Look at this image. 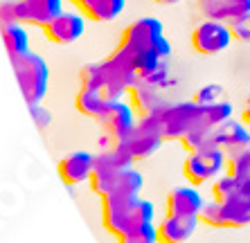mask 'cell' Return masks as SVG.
<instances>
[{
  "instance_id": "obj_1",
  "label": "cell",
  "mask_w": 250,
  "mask_h": 243,
  "mask_svg": "<svg viewBox=\"0 0 250 243\" xmlns=\"http://www.w3.org/2000/svg\"><path fill=\"white\" fill-rule=\"evenodd\" d=\"M117 45L128 50V54L135 61V68H138L140 77L158 70L165 63V59L171 54V45L165 39L163 23L151 16L138 18L131 25H126Z\"/></svg>"
},
{
  "instance_id": "obj_2",
  "label": "cell",
  "mask_w": 250,
  "mask_h": 243,
  "mask_svg": "<svg viewBox=\"0 0 250 243\" xmlns=\"http://www.w3.org/2000/svg\"><path fill=\"white\" fill-rule=\"evenodd\" d=\"M156 207L142 196H106L102 198V225L115 239L138 227L153 223Z\"/></svg>"
},
{
  "instance_id": "obj_3",
  "label": "cell",
  "mask_w": 250,
  "mask_h": 243,
  "mask_svg": "<svg viewBox=\"0 0 250 243\" xmlns=\"http://www.w3.org/2000/svg\"><path fill=\"white\" fill-rule=\"evenodd\" d=\"M12 70L18 81V88L23 93L25 104H41L47 95V81H50V68H47L45 59L29 50V52L12 59Z\"/></svg>"
},
{
  "instance_id": "obj_4",
  "label": "cell",
  "mask_w": 250,
  "mask_h": 243,
  "mask_svg": "<svg viewBox=\"0 0 250 243\" xmlns=\"http://www.w3.org/2000/svg\"><path fill=\"white\" fill-rule=\"evenodd\" d=\"M226 151L221 146H216L214 142H209V144L189 151V156L183 162V176L189 185L198 187L205 182H214L221 174H226Z\"/></svg>"
},
{
  "instance_id": "obj_5",
  "label": "cell",
  "mask_w": 250,
  "mask_h": 243,
  "mask_svg": "<svg viewBox=\"0 0 250 243\" xmlns=\"http://www.w3.org/2000/svg\"><path fill=\"white\" fill-rule=\"evenodd\" d=\"M165 142L163 128H160V122H158V115L153 117H138V124L135 128L128 133L126 140H122L124 149L128 151V156L138 160H146L151 158Z\"/></svg>"
},
{
  "instance_id": "obj_6",
  "label": "cell",
  "mask_w": 250,
  "mask_h": 243,
  "mask_svg": "<svg viewBox=\"0 0 250 243\" xmlns=\"http://www.w3.org/2000/svg\"><path fill=\"white\" fill-rule=\"evenodd\" d=\"M198 115H201V106L194 99L178 101V104H167L163 108V113L158 115L165 140H183L198 122Z\"/></svg>"
},
{
  "instance_id": "obj_7",
  "label": "cell",
  "mask_w": 250,
  "mask_h": 243,
  "mask_svg": "<svg viewBox=\"0 0 250 243\" xmlns=\"http://www.w3.org/2000/svg\"><path fill=\"white\" fill-rule=\"evenodd\" d=\"M97 124L102 126L106 140L115 144V142H122L128 138V133L135 128L138 124V117H135V108L124 99H117L106 106V110L97 117Z\"/></svg>"
},
{
  "instance_id": "obj_8",
  "label": "cell",
  "mask_w": 250,
  "mask_h": 243,
  "mask_svg": "<svg viewBox=\"0 0 250 243\" xmlns=\"http://www.w3.org/2000/svg\"><path fill=\"white\" fill-rule=\"evenodd\" d=\"M232 40L234 36L230 32V25L212 18H205L192 32V47L198 54H219L228 50Z\"/></svg>"
},
{
  "instance_id": "obj_9",
  "label": "cell",
  "mask_w": 250,
  "mask_h": 243,
  "mask_svg": "<svg viewBox=\"0 0 250 243\" xmlns=\"http://www.w3.org/2000/svg\"><path fill=\"white\" fill-rule=\"evenodd\" d=\"M83 18H86L83 14L61 12L47 25H43L41 32L54 45H70V43H75L83 36Z\"/></svg>"
},
{
  "instance_id": "obj_10",
  "label": "cell",
  "mask_w": 250,
  "mask_h": 243,
  "mask_svg": "<svg viewBox=\"0 0 250 243\" xmlns=\"http://www.w3.org/2000/svg\"><path fill=\"white\" fill-rule=\"evenodd\" d=\"M95 158L97 156L90 151H72V153L63 156L57 164V174L61 182L68 187L88 182L90 174L95 171Z\"/></svg>"
},
{
  "instance_id": "obj_11",
  "label": "cell",
  "mask_w": 250,
  "mask_h": 243,
  "mask_svg": "<svg viewBox=\"0 0 250 243\" xmlns=\"http://www.w3.org/2000/svg\"><path fill=\"white\" fill-rule=\"evenodd\" d=\"M63 12V0H16V20L43 27Z\"/></svg>"
},
{
  "instance_id": "obj_12",
  "label": "cell",
  "mask_w": 250,
  "mask_h": 243,
  "mask_svg": "<svg viewBox=\"0 0 250 243\" xmlns=\"http://www.w3.org/2000/svg\"><path fill=\"white\" fill-rule=\"evenodd\" d=\"M198 223H201L198 216L165 214V219L156 225L158 243H185L196 232Z\"/></svg>"
},
{
  "instance_id": "obj_13",
  "label": "cell",
  "mask_w": 250,
  "mask_h": 243,
  "mask_svg": "<svg viewBox=\"0 0 250 243\" xmlns=\"http://www.w3.org/2000/svg\"><path fill=\"white\" fill-rule=\"evenodd\" d=\"M205 201L198 194V189L194 185H183V187H174L167 194V214H178V216H198L203 209Z\"/></svg>"
},
{
  "instance_id": "obj_14",
  "label": "cell",
  "mask_w": 250,
  "mask_h": 243,
  "mask_svg": "<svg viewBox=\"0 0 250 243\" xmlns=\"http://www.w3.org/2000/svg\"><path fill=\"white\" fill-rule=\"evenodd\" d=\"M128 97L133 99V104H131V106L135 108L138 117L160 115V113H163V108L167 106V101L160 97V93L156 90V86H153V83H149V81H145L142 77H140L138 83L128 90Z\"/></svg>"
},
{
  "instance_id": "obj_15",
  "label": "cell",
  "mask_w": 250,
  "mask_h": 243,
  "mask_svg": "<svg viewBox=\"0 0 250 243\" xmlns=\"http://www.w3.org/2000/svg\"><path fill=\"white\" fill-rule=\"evenodd\" d=\"M72 5L95 23H111L126 7V0H70Z\"/></svg>"
},
{
  "instance_id": "obj_16",
  "label": "cell",
  "mask_w": 250,
  "mask_h": 243,
  "mask_svg": "<svg viewBox=\"0 0 250 243\" xmlns=\"http://www.w3.org/2000/svg\"><path fill=\"white\" fill-rule=\"evenodd\" d=\"M212 142H214L216 146H221V149L226 151V156H230V153H234V151L250 144V133L246 131V126L241 122L228 120V122H223L221 126L214 128Z\"/></svg>"
},
{
  "instance_id": "obj_17",
  "label": "cell",
  "mask_w": 250,
  "mask_h": 243,
  "mask_svg": "<svg viewBox=\"0 0 250 243\" xmlns=\"http://www.w3.org/2000/svg\"><path fill=\"white\" fill-rule=\"evenodd\" d=\"M198 12L203 18L230 23L232 18L250 12V0H196Z\"/></svg>"
},
{
  "instance_id": "obj_18",
  "label": "cell",
  "mask_w": 250,
  "mask_h": 243,
  "mask_svg": "<svg viewBox=\"0 0 250 243\" xmlns=\"http://www.w3.org/2000/svg\"><path fill=\"white\" fill-rule=\"evenodd\" d=\"M27 25L21 20H12V23L0 25V34H2V45L5 52L9 57V61L21 54L29 52V34H27Z\"/></svg>"
},
{
  "instance_id": "obj_19",
  "label": "cell",
  "mask_w": 250,
  "mask_h": 243,
  "mask_svg": "<svg viewBox=\"0 0 250 243\" xmlns=\"http://www.w3.org/2000/svg\"><path fill=\"white\" fill-rule=\"evenodd\" d=\"M108 104L111 101L106 99V95L102 90H95V88H79V93L75 97L77 113H82L83 117H93V120H97Z\"/></svg>"
},
{
  "instance_id": "obj_20",
  "label": "cell",
  "mask_w": 250,
  "mask_h": 243,
  "mask_svg": "<svg viewBox=\"0 0 250 243\" xmlns=\"http://www.w3.org/2000/svg\"><path fill=\"white\" fill-rule=\"evenodd\" d=\"M142 187H145L142 174L135 171L133 167H128L117 174V180H115V187H113L111 196H140Z\"/></svg>"
},
{
  "instance_id": "obj_21",
  "label": "cell",
  "mask_w": 250,
  "mask_h": 243,
  "mask_svg": "<svg viewBox=\"0 0 250 243\" xmlns=\"http://www.w3.org/2000/svg\"><path fill=\"white\" fill-rule=\"evenodd\" d=\"M82 88H95V90H104V70L102 63H88L79 72Z\"/></svg>"
},
{
  "instance_id": "obj_22",
  "label": "cell",
  "mask_w": 250,
  "mask_h": 243,
  "mask_svg": "<svg viewBox=\"0 0 250 243\" xmlns=\"http://www.w3.org/2000/svg\"><path fill=\"white\" fill-rule=\"evenodd\" d=\"M237 187H239V178L234 174H230V171H226V174H221L212 182V196H214V201H223V198L230 196Z\"/></svg>"
},
{
  "instance_id": "obj_23",
  "label": "cell",
  "mask_w": 250,
  "mask_h": 243,
  "mask_svg": "<svg viewBox=\"0 0 250 243\" xmlns=\"http://www.w3.org/2000/svg\"><path fill=\"white\" fill-rule=\"evenodd\" d=\"M117 243H158L156 225H153V223H146V225H142V227H138V230L120 237Z\"/></svg>"
},
{
  "instance_id": "obj_24",
  "label": "cell",
  "mask_w": 250,
  "mask_h": 243,
  "mask_svg": "<svg viewBox=\"0 0 250 243\" xmlns=\"http://www.w3.org/2000/svg\"><path fill=\"white\" fill-rule=\"evenodd\" d=\"M223 99H226V93L216 83H208V86L198 88L196 95H194V101L198 106H209V104H216V101H223Z\"/></svg>"
},
{
  "instance_id": "obj_25",
  "label": "cell",
  "mask_w": 250,
  "mask_h": 243,
  "mask_svg": "<svg viewBox=\"0 0 250 243\" xmlns=\"http://www.w3.org/2000/svg\"><path fill=\"white\" fill-rule=\"evenodd\" d=\"M228 25H230V32H232L234 40L250 43V12H246V14H241V16L232 18Z\"/></svg>"
},
{
  "instance_id": "obj_26",
  "label": "cell",
  "mask_w": 250,
  "mask_h": 243,
  "mask_svg": "<svg viewBox=\"0 0 250 243\" xmlns=\"http://www.w3.org/2000/svg\"><path fill=\"white\" fill-rule=\"evenodd\" d=\"M27 108H29V115H32V120H34L36 126H39V128L50 126V122H52V115H50V110H45L41 104L27 106Z\"/></svg>"
},
{
  "instance_id": "obj_27",
  "label": "cell",
  "mask_w": 250,
  "mask_h": 243,
  "mask_svg": "<svg viewBox=\"0 0 250 243\" xmlns=\"http://www.w3.org/2000/svg\"><path fill=\"white\" fill-rule=\"evenodd\" d=\"M16 20V0H5L0 2V25Z\"/></svg>"
},
{
  "instance_id": "obj_28",
  "label": "cell",
  "mask_w": 250,
  "mask_h": 243,
  "mask_svg": "<svg viewBox=\"0 0 250 243\" xmlns=\"http://www.w3.org/2000/svg\"><path fill=\"white\" fill-rule=\"evenodd\" d=\"M241 117H244L246 124H250V97H248V101H246V108H244V113H241Z\"/></svg>"
},
{
  "instance_id": "obj_29",
  "label": "cell",
  "mask_w": 250,
  "mask_h": 243,
  "mask_svg": "<svg viewBox=\"0 0 250 243\" xmlns=\"http://www.w3.org/2000/svg\"><path fill=\"white\" fill-rule=\"evenodd\" d=\"M158 5H176V2H181V0H156Z\"/></svg>"
}]
</instances>
